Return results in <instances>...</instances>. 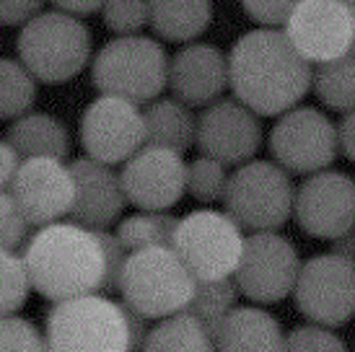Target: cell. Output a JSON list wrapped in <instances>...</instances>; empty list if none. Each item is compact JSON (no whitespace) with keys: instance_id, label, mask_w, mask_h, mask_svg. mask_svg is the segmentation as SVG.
<instances>
[{"instance_id":"obj_34","label":"cell","mask_w":355,"mask_h":352,"mask_svg":"<svg viewBox=\"0 0 355 352\" xmlns=\"http://www.w3.org/2000/svg\"><path fill=\"white\" fill-rule=\"evenodd\" d=\"M286 352H350L345 340L335 334V329L316 326V324H301L288 332Z\"/></svg>"},{"instance_id":"obj_42","label":"cell","mask_w":355,"mask_h":352,"mask_svg":"<svg viewBox=\"0 0 355 352\" xmlns=\"http://www.w3.org/2000/svg\"><path fill=\"white\" fill-rule=\"evenodd\" d=\"M347 8H350V13H353V19H355V0H343Z\"/></svg>"},{"instance_id":"obj_8","label":"cell","mask_w":355,"mask_h":352,"mask_svg":"<svg viewBox=\"0 0 355 352\" xmlns=\"http://www.w3.org/2000/svg\"><path fill=\"white\" fill-rule=\"evenodd\" d=\"M244 228L226 210H192L179 220L174 252L198 283L234 277L244 254Z\"/></svg>"},{"instance_id":"obj_19","label":"cell","mask_w":355,"mask_h":352,"mask_svg":"<svg viewBox=\"0 0 355 352\" xmlns=\"http://www.w3.org/2000/svg\"><path fill=\"white\" fill-rule=\"evenodd\" d=\"M70 171L76 182L70 220L91 231H109V225L117 223L122 210L130 205L122 186V174L89 156L70 161Z\"/></svg>"},{"instance_id":"obj_6","label":"cell","mask_w":355,"mask_h":352,"mask_svg":"<svg viewBox=\"0 0 355 352\" xmlns=\"http://www.w3.org/2000/svg\"><path fill=\"white\" fill-rule=\"evenodd\" d=\"M94 39L78 16L44 10L19 31L16 55L40 83H68L89 65Z\"/></svg>"},{"instance_id":"obj_11","label":"cell","mask_w":355,"mask_h":352,"mask_svg":"<svg viewBox=\"0 0 355 352\" xmlns=\"http://www.w3.org/2000/svg\"><path fill=\"white\" fill-rule=\"evenodd\" d=\"M301 264L293 241L283 234H249L234 280L254 306L280 303L293 295Z\"/></svg>"},{"instance_id":"obj_36","label":"cell","mask_w":355,"mask_h":352,"mask_svg":"<svg viewBox=\"0 0 355 352\" xmlns=\"http://www.w3.org/2000/svg\"><path fill=\"white\" fill-rule=\"evenodd\" d=\"M99 238L104 254H107V293H119V283H122V272L128 267L130 252L128 246L119 241V236L112 231H99Z\"/></svg>"},{"instance_id":"obj_32","label":"cell","mask_w":355,"mask_h":352,"mask_svg":"<svg viewBox=\"0 0 355 352\" xmlns=\"http://www.w3.org/2000/svg\"><path fill=\"white\" fill-rule=\"evenodd\" d=\"M0 352H47V337L19 313L0 322Z\"/></svg>"},{"instance_id":"obj_25","label":"cell","mask_w":355,"mask_h":352,"mask_svg":"<svg viewBox=\"0 0 355 352\" xmlns=\"http://www.w3.org/2000/svg\"><path fill=\"white\" fill-rule=\"evenodd\" d=\"M182 218L171 215V213H150V210H138L132 215L122 218L117 223L119 241L128 246V252H143V249H156V246H166L174 249V238H177V228Z\"/></svg>"},{"instance_id":"obj_9","label":"cell","mask_w":355,"mask_h":352,"mask_svg":"<svg viewBox=\"0 0 355 352\" xmlns=\"http://www.w3.org/2000/svg\"><path fill=\"white\" fill-rule=\"evenodd\" d=\"M270 156L288 174L311 176L335 164L340 153L337 125L316 107H293L280 114L267 135Z\"/></svg>"},{"instance_id":"obj_18","label":"cell","mask_w":355,"mask_h":352,"mask_svg":"<svg viewBox=\"0 0 355 352\" xmlns=\"http://www.w3.org/2000/svg\"><path fill=\"white\" fill-rule=\"evenodd\" d=\"M168 88L171 96L187 107H210L231 88V68L223 49L205 42H192L168 60Z\"/></svg>"},{"instance_id":"obj_5","label":"cell","mask_w":355,"mask_h":352,"mask_svg":"<svg viewBox=\"0 0 355 352\" xmlns=\"http://www.w3.org/2000/svg\"><path fill=\"white\" fill-rule=\"evenodd\" d=\"M195 290V274L187 270L182 256L166 246L132 252L119 283L122 303L148 322L184 313Z\"/></svg>"},{"instance_id":"obj_24","label":"cell","mask_w":355,"mask_h":352,"mask_svg":"<svg viewBox=\"0 0 355 352\" xmlns=\"http://www.w3.org/2000/svg\"><path fill=\"white\" fill-rule=\"evenodd\" d=\"M143 352H216V334L184 311L153 324Z\"/></svg>"},{"instance_id":"obj_21","label":"cell","mask_w":355,"mask_h":352,"mask_svg":"<svg viewBox=\"0 0 355 352\" xmlns=\"http://www.w3.org/2000/svg\"><path fill=\"white\" fill-rule=\"evenodd\" d=\"M3 140L21 153V158H68L70 135L65 122L47 112H29L8 122Z\"/></svg>"},{"instance_id":"obj_33","label":"cell","mask_w":355,"mask_h":352,"mask_svg":"<svg viewBox=\"0 0 355 352\" xmlns=\"http://www.w3.org/2000/svg\"><path fill=\"white\" fill-rule=\"evenodd\" d=\"M31 220L26 213L16 205V200L3 192L0 195V246L3 252H24V246L29 244L31 234Z\"/></svg>"},{"instance_id":"obj_31","label":"cell","mask_w":355,"mask_h":352,"mask_svg":"<svg viewBox=\"0 0 355 352\" xmlns=\"http://www.w3.org/2000/svg\"><path fill=\"white\" fill-rule=\"evenodd\" d=\"M101 19L107 29L119 37H138L146 26H150L148 0H107Z\"/></svg>"},{"instance_id":"obj_20","label":"cell","mask_w":355,"mask_h":352,"mask_svg":"<svg viewBox=\"0 0 355 352\" xmlns=\"http://www.w3.org/2000/svg\"><path fill=\"white\" fill-rule=\"evenodd\" d=\"M288 334L262 306H239L216 332V352H286Z\"/></svg>"},{"instance_id":"obj_7","label":"cell","mask_w":355,"mask_h":352,"mask_svg":"<svg viewBox=\"0 0 355 352\" xmlns=\"http://www.w3.org/2000/svg\"><path fill=\"white\" fill-rule=\"evenodd\" d=\"M296 186L275 161L254 158L231 171L223 210L249 234L280 231L293 218Z\"/></svg>"},{"instance_id":"obj_27","label":"cell","mask_w":355,"mask_h":352,"mask_svg":"<svg viewBox=\"0 0 355 352\" xmlns=\"http://www.w3.org/2000/svg\"><path fill=\"white\" fill-rule=\"evenodd\" d=\"M0 114L6 122L24 117L34 112L37 101V86L40 80L19 58H3L0 60Z\"/></svg>"},{"instance_id":"obj_2","label":"cell","mask_w":355,"mask_h":352,"mask_svg":"<svg viewBox=\"0 0 355 352\" xmlns=\"http://www.w3.org/2000/svg\"><path fill=\"white\" fill-rule=\"evenodd\" d=\"M34 290L52 303L83 295H107V254L99 231L73 220L37 228L24 246Z\"/></svg>"},{"instance_id":"obj_14","label":"cell","mask_w":355,"mask_h":352,"mask_svg":"<svg viewBox=\"0 0 355 352\" xmlns=\"http://www.w3.org/2000/svg\"><path fill=\"white\" fill-rule=\"evenodd\" d=\"M283 31L311 65L340 60L355 49V19L343 0H301Z\"/></svg>"},{"instance_id":"obj_28","label":"cell","mask_w":355,"mask_h":352,"mask_svg":"<svg viewBox=\"0 0 355 352\" xmlns=\"http://www.w3.org/2000/svg\"><path fill=\"white\" fill-rule=\"evenodd\" d=\"M239 295H241V290H239L234 277L205 280V283H198V290L192 295L187 313H192L198 322H202L210 332L216 334L220 329V324L239 308Z\"/></svg>"},{"instance_id":"obj_23","label":"cell","mask_w":355,"mask_h":352,"mask_svg":"<svg viewBox=\"0 0 355 352\" xmlns=\"http://www.w3.org/2000/svg\"><path fill=\"white\" fill-rule=\"evenodd\" d=\"M148 146L168 148L174 153H187L198 146V117L192 107L182 104L179 98H156L143 109Z\"/></svg>"},{"instance_id":"obj_35","label":"cell","mask_w":355,"mask_h":352,"mask_svg":"<svg viewBox=\"0 0 355 352\" xmlns=\"http://www.w3.org/2000/svg\"><path fill=\"white\" fill-rule=\"evenodd\" d=\"M301 0H241V8L259 29H283Z\"/></svg>"},{"instance_id":"obj_38","label":"cell","mask_w":355,"mask_h":352,"mask_svg":"<svg viewBox=\"0 0 355 352\" xmlns=\"http://www.w3.org/2000/svg\"><path fill=\"white\" fill-rule=\"evenodd\" d=\"M21 164H24V158H21L19 150L10 146L8 140H0V186L3 189L13 182V176L19 174Z\"/></svg>"},{"instance_id":"obj_3","label":"cell","mask_w":355,"mask_h":352,"mask_svg":"<svg viewBox=\"0 0 355 352\" xmlns=\"http://www.w3.org/2000/svg\"><path fill=\"white\" fill-rule=\"evenodd\" d=\"M44 337L47 352H135L125 303L104 293L55 303Z\"/></svg>"},{"instance_id":"obj_30","label":"cell","mask_w":355,"mask_h":352,"mask_svg":"<svg viewBox=\"0 0 355 352\" xmlns=\"http://www.w3.org/2000/svg\"><path fill=\"white\" fill-rule=\"evenodd\" d=\"M228 179H231L228 166L216 158L200 156L187 164V192L192 200H198L202 205L223 202Z\"/></svg>"},{"instance_id":"obj_40","label":"cell","mask_w":355,"mask_h":352,"mask_svg":"<svg viewBox=\"0 0 355 352\" xmlns=\"http://www.w3.org/2000/svg\"><path fill=\"white\" fill-rule=\"evenodd\" d=\"M50 3L55 6V10H62L70 16H91L104 8L107 0H50Z\"/></svg>"},{"instance_id":"obj_13","label":"cell","mask_w":355,"mask_h":352,"mask_svg":"<svg viewBox=\"0 0 355 352\" xmlns=\"http://www.w3.org/2000/svg\"><path fill=\"white\" fill-rule=\"evenodd\" d=\"M293 220L306 236L322 241L347 234L355 228V179L335 168L306 176L296 186Z\"/></svg>"},{"instance_id":"obj_1","label":"cell","mask_w":355,"mask_h":352,"mask_svg":"<svg viewBox=\"0 0 355 352\" xmlns=\"http://www.w3.org/2000/svg\"><path fill=\"white\" fill-rule=\"evenodd\" d=\"M231 91L259 117H280L311 91L314 65L306 62L283 29H252L228 52Z\"/></svg>"},{"instance_id":"obj_41","label":"cell","mask_w":355,"mask_h":352,"mask_svg":"<svg viewBox=\"0 0 355 352\" xmlns=\"http://www.w3.org/2000/svg\"><path fill=\"white\" fill-rule=\"evenodd\" d=\"M332 244V254H337L340 259H345V262L355 264V228H350L347 234H343L340 238H335V241H329Z\"/></svg>"},{"instance_id":"obj_26","label":"cell","mask_w":355,"mask_h":352,"mask_svg":"<svg viewBox=\"0 0 355 352\" xmlns=\"http://www.w3.org/2000/svg\"><path fill=\"white\" fill-rule=\"evenodd\" d=\"M311 91L329 112L347 114L355 109V49L345 58L314 65Z\"/></svg>"},{"instance_id":"obj_4","label":"cell","mask_w":355,"mask_h":352,"mask_svg":"<svg viewBox=\"0 0 355 352\" xmlns=\"http://www.w3.org/2000/svg\"><path fill=\"white\" fill-rule=\"evenodd\" d=\"M168 55L150 37H117L91 60V83L104 96L148 107L168 88Z\"/></svg>"},{"instance_id":"obj_37","label":"cell","mask_w":355,"mask_h":352,"mask_svg":"<svg viewBox=\"0 0 355 352\" xmlns=\"http://www.w3.org/2000/svg\"><path fill=\"white\" fill-rule=\"evenodd\" d=\"M47 0H0V21L3 26H26L29 21L44 13Z\"/></svg>"},{"instance_id":"obj_15","label":"cell","mask_w":355,"mask_h":352,"mask_svg":"<svg viewBox=\"0 0 355 352\" xmlns=\"http://www.w3.org/2000/svg\"><path fill=\"white\" fill-rule=\"evenodd\" d=\"M265 130L259 114L241 104L236 96L218 98L198 114V148L207 158H216L228 168L254 161L262 148Z\"/></svg>"},{"instance_id":"obj_16","label":"cell","mask_w":355,"mask_h":352,"mask_svg":"<svg viewBox=\"0 0 355 352\" xmlns=\"http://www.w3.org/2000/svg\"><path fill=\"white\" fill-rule=\"evenodd\" d=\"M3 192L16 200L34 228L70 218L76 202L73 171L60 158H26Z\"/></svg>"},{"instance_id":"obj_29","label":"cell","mask_w":355,"mask_h":352,"mask_svg":"<svg viewBox=\"0 0 355 352\" xmlns=\"http://www.w3.org/2000/svg\"><path fill=\"white\" fill-rule=\"evenodd\" d=\"M34 290V280L21 252H3L0 256V311L3 316L19 313L29 293Z\"/></svg>"},{"instance_id":"obj_10","label":"cell","mask_w":355,"mask_h":352,"mask_svg":"<svg viewBox=\"0 0 355 352\" xmlns=\"http://www.w3.org/2000/svg\"><path fill=\"white\" fill-rule=\"evenodd\" d=\"M293 303L309 324L340 329L355 319V264L337 254L309 256L301 264Z\"/></svg>"},{"instance_id":"obj_12","label":"cell","mask_w":355,"mask_h":352,"mask_svg":"<svg viewBox=\"0 0 355 352\" xmlns=\"http://www.w3.org/2000/svg\"><path fill=\"white\" fill-rule=\"evenodd\" d=\"M80 146L86 156L99 164H128L140 148L148 146L146 117L140 107L104 94L94 98L80 117Z\"/></svg>"},{"instance_id":"obj_39","label":"cell","mask_w":355,"mask_h":352,"mask_svg":"<svg viewBox=\"0 0 355 352\" xmlns=\"http://www.w3.org/2000/svg\"><path fill=\"white\" fill-rule=\"evenodd\" d=\"M337 143H340V153L355 164V109L343 114L340 125H337Z\"/></svg>"},{"instance_id":"obj_22","label":"cell","mask_w":355,"mask_h":352,"mask_svg":"<svg viewBox=\"0 0 355 352\" xmlns=\"http://www.w3.org/2000/svg\"><path fill=\"white\" fill-rule=\"evenodd\" d=\"M150 29L158 39L192 44L213 24L210 0H148Z\"/></svg>"},{"instance_id":"obj_17","label":"cell","mask_w":355,"mask_h":352,"mask_svg":"<svg viewBox=\"0 0 355 352\" xmlns=\"http://www.w3.org/2000/svg\"><path fill=\"white\" fill-rule=\"evenodd\" d=\"M119 174L128 202L138 210L168 213L187 192V164L168 148H140Z\"/></svg>"}]
</instances>
